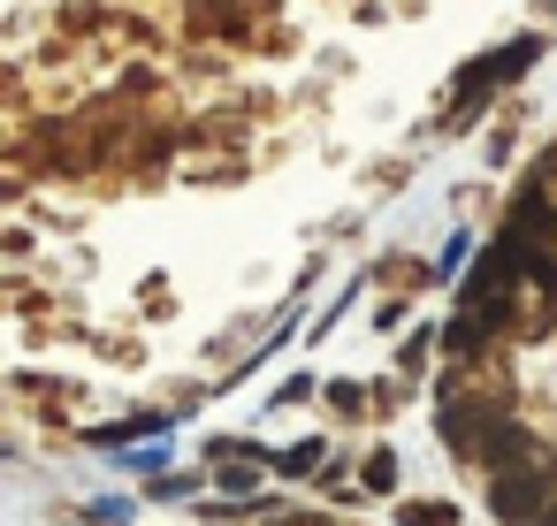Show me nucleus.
Returning <instances> with one entry per match:
<instances>
[{"instance_id": "nucleus-1", "label": "nucleus", "mask_w": 557, "mask_h": 526, "mask_svg": "<svg viewBox=\"0 0 557 526\" xmlns=\"http://www.w3.org/2000/svg\"><path fill=\"white\" fill-rule=\"evenodd\" d=\"M496 237L519 252V267H527L534 290H557V191H549V184H527V191L504 206V229H496Z\"/></svg>"}, {"instance_id": "nucleus-2", "label": "nucleus", "mask_w": 557, "mask_h": 526, "mask_svg": "<svg viewBox=\"0 0 557 526\" xmlns=\"http://www.w3.org/2000/svg\"><path fill=\"white\" fill-rule=\"evenodd\" d=\"M557 503V473L534 458V465H511V473H488V511L504 526H534L542 511Z\"/></svg>"}, {"instance_id": "nucleus-3", "label": "nucleus", "mask_w": 557, "mask_h": 526, "mask_svg": "<svg viewBox=\"0 0 557 526\" xmlns=\"http://www.w3.org/2000/svg\"><path fill=\"white\" fill-rule=\"evenodd\" d=\"M534 54H542L534 39H511V47H496V54H481V62H466V70H458V85H450V92H458V108H473L481 92H496V85H511V77H527V70H534Z\"/></svg>"}, {"instance_id": "nucleus-4", "label": "nucleus", "mask_w": 557, "mask_h": 526, "mask_svg": "<svg viewBox=\"0 0 557 526\" xmlns=\"http://www.w3.org/2000/svg\"><path fill=\"white\" fill-rule=\"evenodd\" d=\"M527 283V267H519V252L504 245V237H488V252L466 267V305H504L511 290Z\"/></svg>"}, {"instance_id": "nucleus-5", "label": "nucleus", "mask_w": 557, "mask_h": 526, "mask_svg": "<svg viewBox=\"0 0 557 526\" xmlns=\"http://www.w3.org/2000/svg\"><path fill=\"white\" fill-rule=\"evenodd\" d=\"M473 465H488V473L534 465V435H527L511 412H488V419H481V442H473Z\"/></svg>"}, {"instance_id": "nucleus-6", "label": "nucleus", "mask_w": 557, "mask_h": 526, "mask_svg": "<svg viewBox=\"0 0 557 526\" xmlns=\"http://www.w3.org/2000/svg\"><path fill=\"white\" fill-rule=\"evenodd\" d=\"M405 526H458L450 503H405Z\"/></svg>"}, {"instance_id": "nucleus-7", "label": "nucleus", "mask_w": 557, "mask_h": 526, "mask_svg": "<svg viewBox=\"0 0 557 526\" xmlns=\"http://www.w3.org/2000/svg\"><path fill=\"white\" fill-rule=\"evenodd\" d=\"M359 473H367V488H397V458H389V450H374Z\"/></svg>"}, {"instance_id": "nucleus-8", "label": "nucleus", "mask_w": 557, "mask_h": 526, "mask_svg": "<svg viewBox=\"0 0 557 526\" xmlns=\"http://www.w3.org/2000/svg\"><path fill=\"white\" fill-rule=\"evenodd\" d=\"M321 465V442H298V450H283V473H313Z\"/></svg>"}, {"instance_id": "nucleus-9", "label": "nucleus", "mask_w": 557, "mask_h": 526, "mask_svg": "<svg viewBox=\"0 0 557 526\" xmlns=\"http://www.w3.org/2000/svg\"><path fill=\"white\" fill-rule=\"evenodd\" d=\"M534 526H557V503H549V511H542V518H534Z\"/></svg>"}]
</instances>
